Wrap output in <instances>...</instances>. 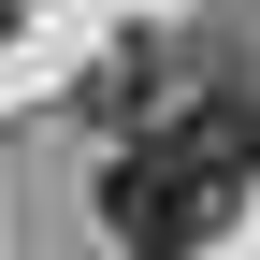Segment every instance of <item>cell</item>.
I'll return each instance as SVG.
<instances>
[{
	"label": "cell",
	"mask_w": 260,
	"mask_h": 260,
	"mask_svg": "<svg viewBox=\"0 0 260 260\" xmlns=\"http://www.w3.org/2000/svg\"><path fill=\"white\" fill-rule=\"evenodd\" d=\"M246 174H260V102L246 87H203V102H174L159 130H130L102 159V232L130 260H188V246L232 232Z\"/></svg>",
	"instance_id": "obj_1"
},
{
	"label": "cell",
	"mask_w": 260,
	"mask_h": 260,
	"mask_svg": "<svg viewBox=\"0 0 260 260\" xmlns=\"http://www.w3.org/2000/svg\"><path fill=\"white\" fill-rule=\"evenodd\" d=\"M0 29H15V0H0Z\"/></svg>",
	"instance_id": "obj_2"
}]
</instances>
